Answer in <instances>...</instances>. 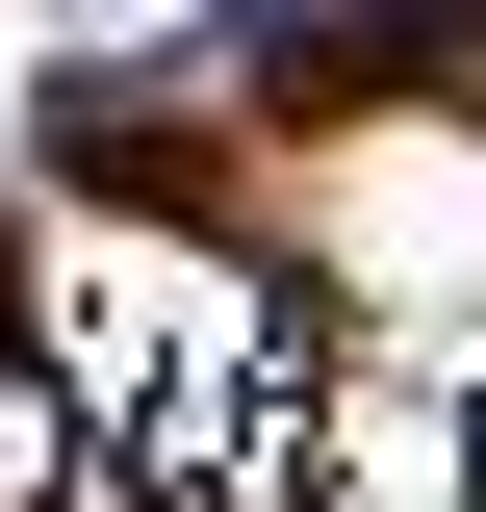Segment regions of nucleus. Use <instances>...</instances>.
I'll return each mask as SVG.
<instances>
[{
	"label": "nucleus",
	"instance_id": "nucleus-1",
	"mask_svg": "<svg viewBox=\"0 0 486 512\" xmlns=\"http://www.w3.org/2000/svg\"><path fill=\"white\" fill-rule=\"evenodd\" d=\"M307 231H333V282H359L384 333H486V128L461 103L359 128V154L307 180Z\"/></svg>",
	"mask_w": 486,
	"mask_h": 512
}]
</instances>
